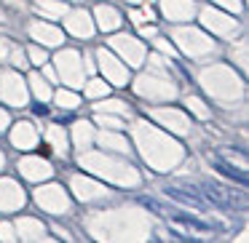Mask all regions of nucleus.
I'll return each instance as SVG.
<instances>
[{
    "label": "nucleus",
    "instance_id": "1",
    "mask_svg": "<svg viewBox=\"0 0 249 243\" xmlns=\"http://www.w3.org/2000/svg\"><path fill=\"white\" fill-rule=\"evenodd\" d=\"M201 190L206 193L209 203L212 206H220V209H244V206H247L244 193H236V190L225 187V184H220V182H204V184H201Z\"/></svg>",
    "mask_w": 249,
    "mask_h": 243
},
{
    "label": "nucleus",
    "instance_id": "2",
    "mask_svg": "<svg viewBox=\"0 0 249 243\" xmlns=\"http://www.w3.org/2000/svg\"><path fill=\"white\" fill-rule=\"evenodd\" d=\"M163 193H166L172 200L185 203V206H190V209H196V211H206V209H209V200L201 198V193L193 187V184L172 182V184H163Z\"/></svg>",
    "mask_w": 249,
    "mask_h": 243
},
{
    "label": "nucleus",
    "instance_id": "4",
    "mask_svg": "<svg viewBox=\"0 0 249 243\" xmlns=\"http://www.w3.org/2000/svg\"><path fill=\"white\" fill-rule=\"evenodd\" d=\"M33 110H35V115H46V113H49V107H46V104H40V102H35Z\"/></svg>",
    "mask_w": 249,
    "mask_h": 243
},
{
    "label": "nucleus",
    "instance_id": "3",
    "mask_svg": "<svg viewBox=\"0 0 249 243\" xmlns=\"http://www.w3.org/2000/svg\"><path fill=\"white\" fill-rule=\"evenodd\" d=\"M209 163L212 166H214V171H220L222 177H228V179H233V182H238L244 187V184H247V168H236V166H231V163L225 161V158L222 155H212L209 158Z\"/></svg>",
    "mask_w": 249,
    "mask_h": 243
}]
</instances>
